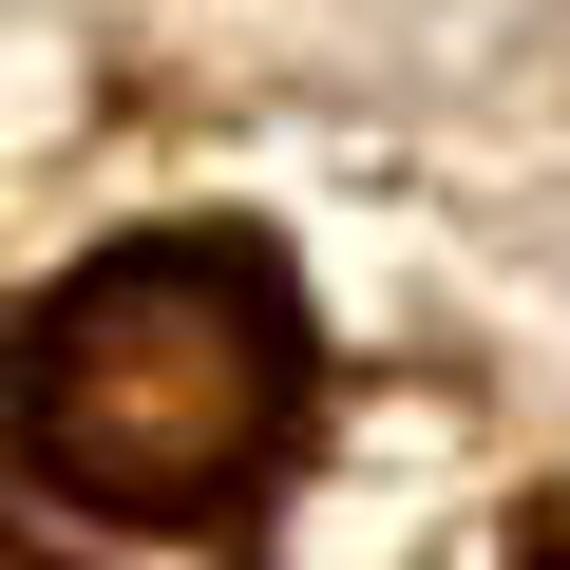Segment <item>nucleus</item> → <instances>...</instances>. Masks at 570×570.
Segmentation results:
<instances>
[{
	"label": "nucleus",
	"mask_w": 570,
	"mask_h": 570,
	"mask_svg": "<svg viewBox=\"0 0 570 570\" xmlns=\"http://www.w3.org/2000/svg\"><path fill=\"white\" fill-rule=\"evenodd\" d=\"M324 400V343H305V285H285L247 228H134L96 247L58 305L0 343V438L20 475L96 494V513H153V532H209L285 475Z\"/></svg>",
	"instance_id": "nucleus-1"
},
{
	"label": "nucleus",
	"mask_w": 570,
	"mask_h": 570,
	"mask_svg": "<svg viewBox=\"0 0 570 570\" xmlns=\"http://www.w3.org/2000/svg\"><path fill=\"white\" fill-rule=\"evenodd\" d=\"M0 570H77V551H39V532H20V513H0Z\"/></svg>",
	"instance_id": "nucleus-2"
},
{
	"label": "nucleus",
	"mask_w": 570,
	"mask_h": 570,
	"mask_svg": "<svg viewBox=\"0 0 570 570\" xmlns=\"http://www.w3.org/2000/svg\"><path fill=\"white\" fill-rule=\"evenodd\" d=\"M532 570H570V551H532Z\"/></svg>",
	"instance_id": "nucleus-3"
}]
</instances>
